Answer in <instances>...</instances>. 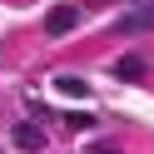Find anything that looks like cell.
I'll use <instances>...</instances> for the list:
<instances>
[{
	"mask_svg": "<svg viewBox=\"0 0 154 154\" xmlns=\"http://www.w3.org/2000/svg\"><path fill=\"white\" fill-rule=\"evenodd\" d=\"M139 75H144V60H139V55H124V60L114 65V80H139Z\"/></svg>",
	"mask_w": 154,
	"mask_h": 154,
	"instance_id": "4",
	"label": "cell"
},
{
	"mask_svg": "<svg viewBox=\"0 0 154 154\" xmlns=\"http://www.w3.org/2000/svg\"><path fill=\"white\" fill-rule=\"evenodd\" d=\"M10 139L20 144V149H30V154H40V149H45V129H40V124H15Z\"/></svg>",
	"mask_w": 154,
	"mask_h": 154,
	"instance_id": "2",
	"label": "cell"
},
{
	"mask_svg": "<svg viewBox=\"0 0 154 154\" xmlns=\"http://www.w3.org/2000/svg\"><path fill=\"white\" fill-rule=\"evenodd\" d=\"M55 90H60V94H80V100H85V94H90V85L75 80V75H60V80H55Z\"/></svg>",
	"mask_w": 154,
	"mask_h": 154,
	"instance_id": "5",
	"label": "cell"
},
{
	"mask_svg": "<svg viewBox=\"0 0 154 154\" xmlns=\"http://www.w3.org/2000/svg\"><path fill=\"white\" fill-rule=\"evenodd\" d=\"M149 25H154V5H139V10L119 15V30H124V35H134V30H149Z\"/></svg>",
	"mask_w": 154,
	"mask_h": 154,
	"instance_id": "3",
	"label": "cell"
},
{
	"mask_svg": "<svg viewBox=\"0 0 154 154\" xmlns=\"http://www.w3.org/2000/svg\"><path fill=\"white\" fill-rule=\"evenodd\" d=\"M75 20H80V10H75V5H55V10L45 15V30H50V35H70Z\"/></svg>",
	"mask_w": 154,
	"mask_h": 154,
	"instance_id": "1",
	"label": "cell"
}]
</instances>
